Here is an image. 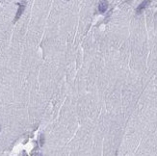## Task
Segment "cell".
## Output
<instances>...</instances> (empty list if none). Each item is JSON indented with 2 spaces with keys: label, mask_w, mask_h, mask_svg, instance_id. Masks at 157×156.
<instances>
[{
  "label": "cell",
  "mask_w": 157,
  "mask_h": 156,
  "mask_svg": "<svg viewBox=\"0 0 157 156\" xmlns=\"http://www.w3.org/2000/svg\"><path fill=\"white\" fill-rule=\"evenodd\" d=\"M151 1H152V0H144L142 3L137 7V9H136V13H137V14H141V13L150 5Z\"/></svg>",
  "instance_id": "2"
},
{
  "label": "cell",
  "mask_w": 157,
  "mask_h": 156,
  "mask_svg": "<svg viewBox=\"0 0 157 156\" xmlns=\"http://www.w3.org/2000/svg\"><path fill=\"white\" fill-rule=\"evenodd\" d=\"M25 6H26V3L25 2H21V3H18V12H16V14H15V19H14V21L16 22L20 18V17L23 14V12L25 10Z\"/></svg>",
  "instance_id": "1"
},
{
  "label": "cell",
  "mask_w": 157,
  "mask_h": 156,
  "mask_svg": "<svg viewBox=\"0 0 157 156\" xmlns=\"http://www.w3.org/2000/svg\"><path fill=\"white\" fill-rule=\"evenodd\" d=\"M107 9H108V2H107V0H100V2L98 3V11L99 13H105L107 11Z\"/></svg>",
  "instance_id": "3"
},
{
  "label": "cell",
  "mask_w": 157,
  "mask_h": 156,
  "mask_svg": "<svg viewBox=\"0 0 157 156\" xmlns=\"http://www.w3.org/2000/svg\"><path fill=\"white\" fill-rule=\"evenodd\" d=\"M40 145H44V136L43 135H40Z\"/></svg>",
  "instance_id": "4"
}]
</instances>
